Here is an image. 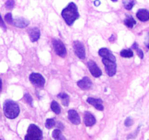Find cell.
<instances>
[{"mask_svg": "<svg viewBox=\"0 0 149 140\" xmlns=\"http://www.w3.org/2000/svg\"><path fill=\"white\" fill-rule=\"evenodd\" d=\"M5 5H6V7H7V9L13 8V7H14V5H15L14 0H7V2H6V4H5Z\"/></svg>", "mask_w": 149, "mask_h": 140, "instance_id": "cell-26", "label": "cell"}, {"mask_svg": "<svg viewBox=\"0 0 149 140\" xmlns=\"http://www.w3.org/2000/svg\"><path fill=\"white\" fill-rule=\"evenodd\" d=\"M58 97L62 99V103L64 106H68V104H69V96L68 94H66L65 93H61L58 95Z\"/></svg>", "mask_w": 149, "mask_h": 140, "instance_id": "cell-18", "label": "cell"}, {"mask_svg": "<svg viewBox=\"0 0 149 140\" xmlns=\"http://www.w3.org/2000/svg\"><path fill=\"white\" fill-rule=\"evenodd\" d=\"M136 16L141 21H148L149 20V11L146 9H141L138 11Z\"/></svg>", "mask_w": 149, "mask_h": 140, "instance_id": "cell-15", "label": "cell"}, {"mask_svg": "<svg viewBox=\"0 0 149 140\" xmlns=\"http://www.w3.org/2000/svg\"><path fill=\"white\" fill-rule=\"evenodd\" d=\"M112 1H113V2H116V1H117L118 0H111Z\"/></svg>", "mask_w": 149, "mask_h": 140, "instance_id": "cell-33", "label": "cell"}, {"mask_svg": "<svg viewBox=\"0 0 149 140\" xmlns=\"http://www.w3.org/2000/svg\"><path fill=\"white\" fill-rule=\"evenodd\" d=\"M24 98H25V99H26V102H27L28 104H29L31 106H33V99H32V97L31 96V95L29 94V93H25Z\"/></svg>", "mask_w": 149, "mask_h": 140, "instance_id": "cell-24", "label": "cell"}, {"mask_svg": "<svg viewBox=\"0 0 149 140\" xmlns=\"http://www.w3.org/2000/svg\"><path fill=\"white\" fill-rule=\"evenodd\" d=\"M1 85H2V83H1V80L0 79V90H1Z\"/></svg>", "mask_w": 149, "mask_h": 140, "instance_id": "cell-32", "label": "cell"}, {"mask_svg": "<svg viewBox=\"0 0 149 140\" xmlns=\"http://www.w3.org/2000/svg\"><path fill=\"white\" fill-rule=\"evenodd\" d=\"M77 85L80 88L82 89V90H86L91 88L92 85H93V83H92V81L90 80V79L89 77H84L82 80L77 82Z\"/></svg>", "mask_w": 149, "mask_h": 140, "instance_id": "cell-10", "label": "cell"}, {"mask_svg": "<svg viewBox=\"0 0 149 140\" xmlns=\"http://www.w3.org/2000/svg\"><path fill=\"white\" fill-rule=\"evenodd\" d=\"M87 66H88L89 70H90V73H91L93 77H99L101 76V70L97 66V64L94 61H92V60L89 61L88 63H87Z\"/></svg>", "mask_w": 149, "mask_h": 140, "instance_id": "cell-8", "label": "cell"}, {"mask_svg": "<svg viewBox=\"0 0 149 140\" xmlns=\"http://www.w3.org/2000/svg\"><path fill=\"white\" fill-rule=\"evenodd\" d=\"M135 50H137V53H138V55H139L140 58H141V59H142V58H143V52L142 50L140 49V48H138V47Z\"/></svg>", "mask_w": 149, "mask_h": 140, "instance_id": "cell-29", "label": "cell"}, {"mask_svg": "<svg viewBox=\"0 0 149 140\" xmlns=\"http://www.w3.org/2000/svg\"><path fill=\"white\" fill-rule=\"evenodd\" d=\"M125 24L127 26L128 28H133V26L136 24V21H135V19L132 18V16L131 15H127V16L126 19L125 20Z\"/></svg>", "mask_w": 149, "mask_h": 140, "instance_id": "cell-17", "label": "cell"}, {"mask_svg": "<svg viewBox=\"0 0 149 140\" xmlns=\"http://www.w3.org/2000/svg\"><path fill=\"white\" fill-rule=\"evenodd\" d=\"M29 24V21L26 19L23 18H17L15 19H13V26H16V27L20 28V29H23L28 26Z\"/></svg>", "mask_w": 149, "mask_h": 140, "instance_id": "cell-14", "label": "cell"}, {"mask_svg": "<svg viewBox=\"0 0 149 140\" xmlns=\"http://www.w3.org/2000/svg\"><path fill=\"white\" fill-rule=\"evenodd\" d=\"M28 33H29L31 41L33 42H36L39 39V37H40V31L36 27L30 29L28 31Z\"/></svg>", "mask_w": 149, "mask_h": 140, "instance_id": "cell-13", "label": "cell"}, {"mask_svg": "<svg viewBox=\"0 0 149 140\" xmlns=\"http://www.w3.org/2000/svg\"><path fill=\"white\" fill-rule=\"evenodd\" d=\"M29 80L32 84L37 87H43L45 84V80L42 74L39 73H32L29 77Z\"/></svg>", "mask_w": 149, "mask_h": 140, "instance_id": "cell-7", "label": "cell"}, {"mask_svg": "<svg viewBox=\"0 0 149 140\" xmlns=\"http://www.w3.org/2000/svg\"><path fill=\"white\" fill-rule=\"evenodd\" d=\"M135 1L134 0H124L123 1V4L124 6H125V8L127 10H130L133 7L134 4H135Z\"/></svg>", "mask_w": 149, "mask_h": 140, "instance_id": "cell-21", "label": "cell"}, {"mask_svg": "<svg viewBox=\"0 0 149 140\" xmlns=\"http://www.w3.org/2000/svg\"><path fill=\"white\" fill-rule=\"evenodd\" d=\"M120 55L121 56L124 57V58H131V57L133 56V52L130 49L123 50L121 51Z\"/></svg>", "mask_w": 149, "mask_h": 140, "instance_id": "cell-20", "label": "cell"}, {"mask_svg": "<svg viewBox=\"0 0 149 140\" xmlns=\"http://www.w3.org/2000/svg\"><path fill=\"white\" fill-rule=\"evenodd\" d=\"M61 15L68 26H71L77 19L79 18L78 9L74 2H71L62 10Z\"/></svg>", "mask_w": 149, "mask_h": 140, "instance_id": "cell-1", "label": "cell"}, {"mask_svg": "<svg viewBox=\"0 0 149 140\" xmlns=\"http://www.w3.org/2000/svg\"><path fill=\"white\" fill-rule=\"evenodd\" d=\"M99 55L102 57V58H109V59H112L116 61V57L112 54V52L109 50L107 48H101L99 50L98 52Z\"/></svg>", "mask_w": 149, "mask_h": 140, "instance_id": "cell-16", "label": "cell"}, {"mask_svg": "<svg viewBox=\"0 0 149 140\" xmlns=\"http://www.w3.org/2000/svg\"><path fill=\"white\" fill-rule=\"evenodd\" d=\"M73 46H74V52H75V54L78 56V58H79L80 59H84L86 54L85 48H84V45L81 42L77 40L74 42Z\"/></svg>", "mask_w": 149, "mask_h": 140, "instance_id": "cell-6", "label": "cell"}, {"mask_svg": "<svg viewBox=\"0 0 149 140\" xmlns=\"http://www.w3.org/2000/svg\"><path fill=\"white\" fill-rule=\"evenodd\" d=\"M0 26H1V28H2L4 30H6L7 29V27H6V25L5 23H4V20H3L2 18H1V14H0Z\"/></svg>", "mask_w": 149, "mask_h": 140, "instance_id": "cell-28", "label": "cell"}, {"mask_svg": "<svg viewBox=\"0 0 149 140\" xmlns=\"http://www.w3.org/2000/svg\"><path fill=\"white\" fill-rule=\"evenodd\" d=\"M4 113L7 118L15 119L20 113V108L18 104L13 100H7L4 103Z\"/></svg>", "mask_w": 149, "mask_h": 140, "instance_id": "cell-2", "label": "cell"}, {"mask_svg": "<svg viewBox=\"0 0 149 140\" xmlns=\"http://www.w3.org/2000/svg\"><path fill=\"white\" fill-rule=\"evenodd\" d=\"M52 45H53L54 50H55L57 55L63 57V58L65 57V55H66V49H65L64 44L60 39H54L52 41Z\"/></svg>", "mask_w": 149, "mask_h": 140, "instance_id": "cell-5", "label": "cell"}, {"mask_svg": "<svg viewBox=\"0 0 149 140\" xmlns=\"http://www.w3.org/2000/svg\"><path fill=\"white\" fill-rule=\"evenodd\" d=\"M4 19H5L6 22H7V23H10V24H13V16H12V14L10 13H7V14L5 15V16H4Z\"/></svg>", "mask_w": 149, "mask_h": 140, "instance_id": "cell-25", "label": "cell"}, {"mask_svg": "<svg viewBox=\"0 0 149 140\" xmlns=\"http://www.w3.org/2000/svg\"><path fill=\"white\" fill-rule=\"evenodd\" d=\"M55 120L52 119V118L47 119L46 120V123H45V126H46V128H48V129H49V128L55 126Z\"/></svg>", "mask_w": 149, "mask_h": 140, "instance_id": "cell-23", "label": "cell"}, {"mask_svg": "<svg viewBox=\"0 0 149 140\" xmlns=\"http://www.w3.org/2000/svg\"><path fill=\"white\" fill-rule=\"evenodd\" d=\"M132 124H133V120H132L130 118H127L126 120H125V125H126V126H127V127L131 126Z\"/></svg>", "mask_w": 149, "mask_h": 140, "instance_id": "cell-27", "label": "cell"}, {"mask_svg": "<svg viewBox=\"0 0 149 140\" xmlns=\"http://www.w3.org/2000/svg\"><path fill=\"white\" fill-rule=\"evenodd\" d=\"M84 123L86 126H93L96 123L95 118L90 112H86L84 115Z\"/></svg>", "mask_w": 149, "mask_h": 140, "instance_id": "cell-11", "label": "cell"}, {"mask_svg": "<svg viewBox=\"0 0 149 140\" xmlns=\"http://www.w3.org/2000/svg\"><path fill=\"white\" fill-rule=\"evenodd\" d=\"M145 45H146V46L147 47V48H148V49H149V34H148V37H147L146 40Z\"/></svg>", "mask_w": 149, "mask_h": 140, "instance_id": "cell-30", "label": "cell"}, {"mask_svg": "<svg viewBox=\"0 0 149 140\" xmlns=\"http://www.w3.org/2000/svg\"><path fill=\"white\" fill-rule=\"evenodd\" d=\"M42 139V131L40 128L34 124H31L27 131V134L25 136L26 140H39Z\"/></svg>", "mask_w": 149, "mask_h": 140, "instance_id": "cell-3", "label": "cell"}, {"mask_svg": "<svg viewBox=\"0 0 149 140\" xmlns=\"http://www.w3.org/2000/svg\"><path fill=\"white\" fill-rule=\"evenodd\" d=\"M52 137L55 139H65V138L62 136L61 131L59 129L54 130L53 132H52Z\"/></svg>", "mask_w": 149, "mask_h": 140, "instance_id": "cell-22", "label": "cell"}, {"mask_svg": "<svg viewBox=\"0 0 149 140\" xmlns=\"http://www.w3.org/2000/svg\"><path fill=\"white\" fill-rule=\"evenodd\" d=\"M50 108L55 114L61 113V107H60V105L55 101H52L50 105Z\"/></svg>", "mask_w": 149, "mask_h": 140, "instance_id": "cell-19", "label": "cell"}, {"mask_svg": "<svg viewBox=\"0 0 149 140\" xmlns=\"http://www.w3.org/2000/svg\"><path fill=\"white\" fill-rule=\"evenodd\" d=\"M94 4H95V6H98V5H100V1H99V0H96V1H95Z\"/></svg>", "mask_w": 149, "mask_h": 140, "instance_id": "cell-31", "label": "cell"}, {"mask_svg": "<svg viewBox=\"0 0 149 140\" xmlns=\"http://www.w3.org/2000/svg\"><path fill=\"white\" fill-rule=\"evenodd\" d=\"M87 102L89 104L93 105V106L96 108L98 110H103L104 107L103 105V100L100 99H95V98H88L87 99Z\"/></svg>", "mask_w": 149, "mask_h": 140, "instance_id": "cell-12", "label": "cell"}, {"mask_svg": "<svg viewBox=\"0 0 149 140\" xmlns=\"http://www.w3.org/2000/svg\"><path fill=\"white\" fill-rule=\"evenodd\" d=\"M68 116L69 120L74 125H79L81 123V119H80L79 115L77 113V111L74 110V109H70L68 111Z\"/></svg>", "mask_w": 149, "mask_h": 140, "instance_id": "cell-9", "label": "cell"}, {"mask_svg": "<svg viewBox=\"0 0 149 140\" xmlns=\"http://www.w3.org/2000/svg\"><path fill=\"white\" fill-rule=\"evenodd\" d=\"M102 62L105 65V68H106V71L109 77H113V75H115L116 72V61L112 59H109V58H103Z\"/></svg>", "mask_w": 149, "mask_h": 140, "instance_id": "cell-4", "label": "cell"}]
</instances>
